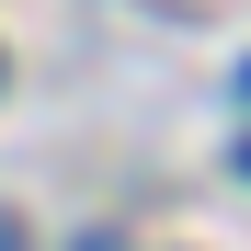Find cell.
<instances>
[{
	"instance_id": "obj_1",
	"label": "cell",
	"mask_w": 251,
	"mask_h": 251,
	"mask_svg": "<svg viewBox=\"0 0 251 251\" xmlns=\"http://www.w3.org/2000/svg\"><path fill=\"white\" fill-rule=\"evenodd\" d=\"M0 251H23V217H0Z\"/></svg>"
},
{
	"instance_id": "obj_2",
	"label": "cell",
	"mask_w": 251,
	"mask_h": 251,
	"mask_svg": "<svg viewBox=\"0 0 251 251\" xmlns=\"http://www.w3.org/2000/svg\"><path fill=\"white\" fill-rule=\"evenodd\" d=\"M80 251H114V240H80Z\"/></svg>"
}]
</instances>
